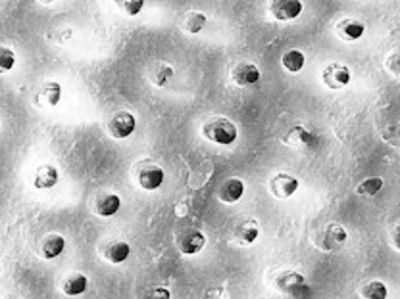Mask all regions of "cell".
Wrapping results in <instances>:
<instances>
[{"label": "cell", "mask_w": 400, "mask_h": 299, "mask_svg": "<svg viewBox=\"0 0 400 299\" xmlns=\"http://www.w3.org/2000/svg\"><path fill=\"white\" fill-rule=\"evenodd\" d=\"M233 238L241 246H250L260 238V224L256 219H245L235 226L233 230Z\"/></svg>", "instance_id": "cell-16"}, {"label": "cell", "mask_w": 400, "mask_h": 299, "mask_svg": "<svg viewBox=\"0 0 400 299\" xmlns=\"http://www.w3.org/2000/svg\"><path fill=\"white\" fill-rule=\"evenodd\" d=\"M87 286H89V278L83 273H69L60 280V290L69 298H77V296L85 293Z\"/></svg>", "instance_id": "cell-17"}, {"label": "cell", "mask_w": 400, "mask_h": 299, "mask_svg": "<svg viewBox=\"0 0 400 299\" xmlns=\"http://www.w3.org/2000/svg\"><path fill=\"white\" fill-rule=\"evenodd\" d=\"M146 299H171V291L166 286H156L148 291Z\"/></svg>", "instance_id": "cell-29"}, {"label": "cell", "mask_w": 400, "mask_h": 299, "mask_svg": "<svg viewBox=\"0 0 400 299\" xmlns=\"http://www.w3.org/2000/svg\"><path fill=\"white\" fill-rule=\"evenodd\" d=\"M283 142L290 148H308L315 144V134L304 125H293L289 131L283 134Z\"/></svg>", "instance_id": "cell-14"}, {"label": "cell", "mask_w": 400, "mask_h": 299, "mask_svg": "<svg viewBox=\"0 0 400 299\" xmlns=\"http://www.w3.org/2000/svg\"><path fill=\"white\" fill-rule=\"evenodd\" d=\"M245 196V183L241 179H227L218 188V198L223 203H235Z\"/></svg>", "instance_id": "cell-20"}, {"label": "cell", "mask_w": 400, "mask_h": 299, "mask_svg": "<svg viewBox=\"0 0 400 299\" xmlns=\"http://www.w3.org/2000/svg\"><path fill=\"white\" fill-rule=\"evenodd\" d=\"M98 253L104 261H108L112 265H119L123 261H128L131 255V246L121 238H112V240L103 242L98 246Z\"/></svg>", "instance_id": "cell-8"}, {"label": "cell", "mask_w": 400, "mask_h": 299, "mask_svg": "<svg viewBox=\"0 0 400 299\" xmlns=\"http://www.w3.org/2000/svg\"><path fill=\"white\" fill-rule=\"evenodd\" d=\"M298 186H300V181H298L297 174L285 173V171L273 174L272 181H270V192H272L273 198L277 199H287L295 196Z\"/></svg>", "instance_id": "cell-10"}, {"label": "cell", "mask_w": 400, "mask_h": 299, "mask_svg": "<svg viewBox=\"0 0 400 299\" xmlns=\"http://www.w3.org/2000/svg\"><path fill=\"white\" fill-rule=\"evenodd\" d=\"M383 179L381 176H367L356 186V194L362 198H375L379 192L383 190Z\"/></svg>", "instance_id": "cell-24"}, {"label": "cell", "mask_w": 400, "mask_h": 299, "mask_svg": "<svg viewBox=\"0 0 400 299\" xmlns=\"http://www.w3.org/2000/svg\"><path fill=\"white\" fill-rule=\"evenodd\" d=\"M116 6H119V10H121L123 14H128V16H137V14L143 10L145 2H143V0H118Z\"/></svg>", "instance_id": "cell-28"}, {"label": "cell", "mask_w": 400, "mask_h": 299, "mask_svg": "<svg viewBox=\"0 0 400 299\" xmlns=\"http://www.w3.org/2000/svg\"><path fill=\"white\" fill-rule=\"evenodd\" d=\"M260 69L252 62H238L231 67V81L237 84V87H254L260 81Z\"/></svg>", "instance_id": "cell-12"}, {"label": "cell", "mask_w": 400, "mask_h": 299, "mask_svg": "<svg viewBox=\"0 0 400 299\" xmlns=\"http://www.w3.org/2000/svg\"><path fill=\"white\" fill-rule=\"evenodd\" d=\"M347 240H349L347 228L339 223H329L325 224L324 228L315 234L314 244L322 249V251H329V253H333V251L341 249L342 246L347 244Z\"/></svg>", "instance_id": "cell-4"}, {"label": "cell", "mask_w": 400, "mask_h": 299, "mask_svg": "<svg viewBox=\"0 0 400 299\" xmlns=\"http://www.w3.org/2000/svg\"><path fill=\"white\" fill-rule=\"evenodd\" d=\"M350 79H352L350 67L345 66V64H339V62H333L329 66H325L324 71H322V81L331 91L345 89L350 83Z\"/></svg>", "instance_id": "cell-7"}, {"label": "cell", "mask_w": 400, "mask_h": 299, "mask_svg": "<svg viewBox=\"0 0 400 299\" xmlns=\"http://www.w3.org/2000/svg\"><path fill=\"white\" fill-rule=\"evenodd\" d=\"M121 208V198H119L116 192L103 190L96 192L91 199V209H93L94 215L98 217H112L116 215Z\"/></svg>", "instance_id": "cell-11"}, {"label": "cell", "mask_w": 400, "mask_h": 299, "mask_svg": "<svg viewBox=\"0 0 400 299\" xmlns=\"http://www.w3.org/2000/svg\"><path fill=\"white\" fill-rule=\"evenodd\" d=\"M16 66V52L8 46H0V73H8Z\"/></svg>", "instance_id": "cell-27"}, {"label": "cell", "mask_w": 400, "mask_h": 299, "mask_svg": "<svg viewBox=\"0 0 400 299\" xmlns=\"http://www.w3.org/2000/svg\"><path fill=\"white\" fill-rule=\"evenodd\" d=\"M381 138H383L389 146H392V148H400V121L387 125L383 134H381Z\"/></svg>", "instance_id": "cell-26"}, {"label": "cell", "mask_w": 400, "mask_h": 299, "mask_svg": "<svg viewBox=\"0 0 400 299\" xmlns=\"http://www.w3.org/2000/svg\"><path fill=\"white\" fill-rule=\"evenodd\" d=\"M175 246L183 255H196L205 249L206 236L198 228H185L177 234Z\"/></svg>", "instance_id": "cell-9"}, {"label": "cell", "mask_w": 400, "mask_h": 299, "mask_svg": "<svg viewBox=\"0 0 400 299\" xmlns=\"http://www.w3.org/2000/svg\"><path fill=\"white\" fill-rule=\"evenodd\" d=\"M64 249H66V238L62 234H46L43 240L39 242V255L46 261L60 257L64 253Z\"/></svg>", "instance_id": "cell-15"}, {"label": "cell", "mask_w": 400, "mask_h": 299, "mask_svg": "<svg viewBox=\"0 0 400 299\" xmlns=\"http://www.w3.org/2000/svg\"><path fill=\"white\" fill-rule=\"evenodd\" d=\"M173 67L170 64H166V62H154L150 69H148V81L153 87H158V89H164V87H168L170 81L173 79Z\"/></svg>", "instance_id": "cell-22"}, {"label": "cell", "mask_w": 400, "mask_h": 299, "mask_svg": "<svg viewBox=\"0 0 400 299\" xmlns=\"http://www.w3.org/2000/svg\"><path fill=\"white\" fill-rule=\"evenodd\" d=\"M275 288L293 299H308L312 296V288L304 278V274L295 269H287L275 276Z\"/></svg>", "instance_id": "cell-2"}, {"label": "cell", "mask_w": 400, "mask_h": 299, "mask_svg": "<svg viewBox=\"0 0 400 299\" xmlns=\"http://www.w3.org/2000/svg\"><path fill=\"white\" fill-rule=\"evenodd\" d=\"M335 31H337V35L341 37L342 41L352 42L358 41L362 35L366 33V25L362 24L360 19H354V17H345V19H341L337 24Z\"/></svg>", "instance_id": "cell-19"}, {"label": "cell", "mask_w": 400, "mask_h": 299, "mask_svg": "<svg viewBox=\"0 0 400 299\" xmlns=\"http://www.w3.org/2000/svg\"><path fill=\"white\" fill-rule=\"evenodd\" d=\"M6 299H21V298H6Z\"/></svg>", "instance_id": "cell-32"}, {"label": "cell", "mask_w": 400, "mask_h": 299, "mask_svg": "<svg viewBox=\"0 0 400 299\" xmlns=\"http://www.w3.org/2000/svg\"><path fill=\"white\" fill-rule=\"evenodd\" d=\"M208 24V19L202 12L198 10H187L183 16L179 17V29L189 35H198Z\"/></svg>", "instance_id": "cell-21"}, {"label": "cell", "mask_w": 400, "mask_h": 299, "mask_svg": "<svg viewBox=\"0 0 400 299\" xmlns=\"http://www.w3.org/2000/svg\"><path fill=\"white\" fill-rule=\"evenodd\" d=\"M135 116H133L131 111H125V109L112 114L108 123H106V131H108V134H110L112 138H116V141H123V138L131 136V134L135 133Z\"/></svg>", "instance_id": "cell-5"}, {"label": "cell", "mask_w": 400, "mask_h": 299, "mask_svg": "<svg viewBox=\"0 0 400 299\" xmlns=\"http://www.w3.org/2000/svg\"><path fill=\"white\" fill-rule=\"evenodd\" d=\"M202 136L218 146H231L238 136L237 125L227 117H212L202 125Z\"/></svg>", "instance_id": "cell-1"}, {"label": "cell", "mask_w": 400, "mask_h": 299, "mask_svg": "<svg viewBox=\"0 0 400 299\" xmlns=\"http://www.w3.org/2000/svg\"><path fill=\"white\" fill-rule=\"evenodd\" d=\"M360 296L364 299H387L389 298V288L381 280H372L360 288Z\"/></svg>", "instance_id": "cell-25"}, {"label": "cell", "mask_w": 400, "mask_h": 299, "mask_svg": "<svg viewBox=\"0 0 400 299\" xmlns=\"http://www.w3.org/2000/svg\"><path fill=\"white\" fill-rule=\"evenodd\" d=\"M205 299H223L222 296H220V290L216 291V290H210L208 293H206V298Z\"/></svg>", "instance_id": "cell-31"}, {"label": "cell", "mask_w": 400, "mask_h": 299, "mask_svg": "<svg viewBox=\"0 0 400 299\" xmlns=\"http://www.w3.org/2000/svg\"><path fill=\"white\" fill-rule=\"evenodd\" d=\"M304 64H306V58H304V54L297 48L287 50L281 56V66L285 67L289 73H300Z\"/></svg>", "instance_id": "cell-23"}, {"label": "cell", "mask_w": 400, "mask_h": 299, "mask_svg": "<svg viewBox=\"0 0 400 299\" xmlns=\"http://www.w3.org/2000/svg\"><path fill=\"white\" fill-rule=\"evenodd\" d=\"M391 240H392V246H394L397 249H400V223L392 228Z\"/></svg>", "instance_id": "cell-30"}, {"label": "cell", "mask_w": 400, "mask_h": 299, "mask_svg": "<svg viewBox=\"0 0 400 299\" xmlns=\"http://www.w3.org/2000/svg\"><path fill=\"white\" fill-rule=\"evenodd\" d=\"M135 173V181L139 184V188H143L145 192H154L158 190L164 184V169L153 159H143L139 161L133 169Z\"/></svg>", "instance_id": "cell-3"}, {"label": "cell", "mask_w": 400, "mask_h": 299, "mask_svg": "<svg viewBox=\"0 0 400 299\" xmlns=\"http://www.w3.org/2000/svg\"><path fill=\"white\" fill-rule=\"evenodd\" d=\"M33 106L41 109L56 108L62 102V84L58 81H44L31 94Z\"/></svg>", "instance_id": "cell-6"}, {"label": "cell", "mask_w": 400, "mask_h": 299, "mask_svg": "<svg viewBox=\"0 0 400 299\" xmlns=\"http://www.w3.org/2000/svg\"><path fill=\"white\" fill-rule=\"evenodd\" d=\"M60 181L58 169L51 163H44V165L37 167V171L33 174V186L37 190H51L54 188Z\"/></svg>", "instance_id": "cell-18"}, {"label": "cell", "mask_w": 400, "mask_h": 299, "mask_svg": "<svg viewBox=\"0 0 400 299\" xmlns=\"http://www.w3.org/2000/svg\"><path fill=\"white\" fill-rule=\"evenodd\" d=\"M270 14L277 21H293L302 14V2H298V0H273V2H270Z\"/></svg>", "instance_id": "cell-13"}]
</instances>
